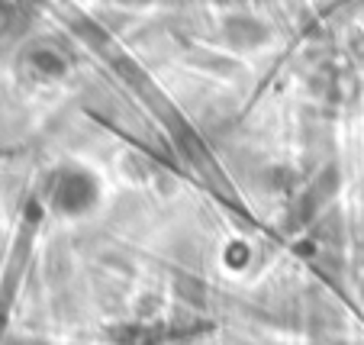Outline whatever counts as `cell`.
<instances>
[{
  "label": "cell",
  "mask_w": 364,
  "mask_h": 345,
  "mask_svg": "<svg viewBox=\"0 0 364 345\" xmlns=\"http://www.w3.org/2000/svg\"><path fill=\"white\" fill-rule=\"evenodd\" d=\"M48 203L58 213H84L97 203V181L84 168H58L48 181Z\"/></svg>",
  "instance_id": "cell-1"
},
{
  "label": "cell",
  "mask_w": 364,
  "mask_h": 345,
  "mask_svg": "<svg viewBox=\"0 0 364 345\" xmlns=\"http://www.w3.org/2000/svg\"><path fill=\"white\" fill-rule=\"evenodd\" d=\"M336 191H338V168L329 165V168H323V171L313 178V184L306 187V193L294 203L290 226H306V223L313 220V216H316L319 210L332 201V197H336Z\"/></svg>",
  "instance_id": "cell-2"
},
{
  "label": "cell",
  "mask_w": 364,
  "mask_h": 345,
  "mask_svg": "<svg viewBox=\"0 0 364 345\" xmlns=\"http://www.w3.org/2000/svg\"><path fill=\"white\" fill-rule=\"evenodd\" d=\"M110 339L117 345H159L171 339V323H123L113 326Z\"/></svg>",
  "instance_id": "cell-3"
},
{
  "label": "cell",
  "mask_w": 364,
  "mask_h": 345,
  "mask_svg": "<svg viewBox=\"0 0 364 345\" xmlns=\"http://www.w3.org/2000/svg\"><path fill=\"white\" fill-rule=\"evenodd\" d=\"M26 68L33 71L39 81H55V78H62L65 71H68V62H65V55L55 46L39 42V46H33L26 52Z\"/></svg>",
  "instance_id": "cell-4"
},
{
  "label": "cell",
  "mask_w": 364,
  "mask_h": 345,
  "mask_svg": "<svg viewBox=\"0 0 364 345\" xmlns=\"http://www.w3.org/2000/svg\"><path fill=\"white\" fill-rule=\"evenodd\" d=\"M226 36H229V42H232V46H239V48L258 46V42L264 39L262 26H258L255 20H245V16H242V20H229V33Z\"/></svg>",
  "instance_id": "cell-5"
},
{
  "label": "cell",
  "mask_w": 364,
  "mask_h": 345,
  "mask_svg": "<svg viewBox=\"0 0 364 345\" xmlns=\"http://www.w3.org/2000/svg\"><path fill=\"white\" fill-rule=\"evenodd\" d=\"M14 345H46V342H36V339H16Z\"/></svg>",
  "instance_id": "cell-6"
},
{
  "label": "cell",
  "mask_w": 364,
  "mask_h": 345,
  "mask_svg": "<svg viewBox=\"0 0 364 345\" xmlns=\"http://www.w3.org/2000/svg\"><path fill=\"white\" fill-rule=\"evenodd\" d=\"M4 326H7V310H0V336H4Z\"/></svg>",
  "instance_id": "cell-7"
}]
</instances>
